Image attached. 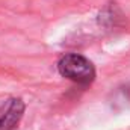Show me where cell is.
<instances>
[{"label": "cell", "mask_w": 130, "mask_h": 130, "mask_svg": "<svg viewBox=\"0 0 130 130\" xmlns=\"http://www.w3.org/2000/svg\"><path fill=\"white\" fill-rule=\"evenodd\" d=\"M58 71L65 79L79 83V85H91L95 79V68L92 62L77 53H67L58 61Z\"/></svg>", "instance_id": "obj_1"}, {"label": "cell", "mask_w": 130, "mask_h": 130, "mask_svg": "<svg viewBox=\"0 0 130 130\" xmlns=\"http://www.w3.org/2000/svg\"><path fill=\"white\" fill-rule=\"evenodd\" d=\"M26 104L21 98L12 97L0 101V130H15L18 127Z\"/></svg>", "instance_id": "obj_2"}]
</instances>
